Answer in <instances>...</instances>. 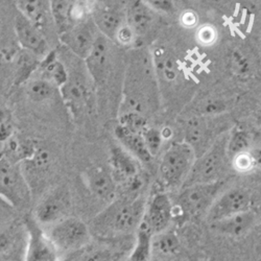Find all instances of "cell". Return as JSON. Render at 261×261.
<instances>
[{
  "label": "cell",
  "instance_id": "4316f807",
  "mask_svg": "<svg viewBox=\"0 0 261 261\" xmlns=\"http://www.w3.org/2000/svg\"><path fill=\"white\" fill-rule=\"evenodd\" d=\"M84 251L74 261H114L117 257L116 251L107 246H86Z\"/></svg>",
  "mask_w": 261,
  "mask_h": 261
},
{
  "label": "cell",
  "instance_id": "5b68a950",
  "mask_svg": "<svg viewBox=\"0 0 261 261\" xmlns=\"http://www.w3.org/2000/svg\"><path fill=\"white\" fill-rule=\"evenodd\" d=\"M60 253H74L90 243L91 231L83 221L75 217H65L54 225L48 234Z\"/></svg>",
  "mask_w": 261,
  "mask_h": 261
},
{
  "label": "cell",
  "instance_id": "7402d4cb",
  "mask_svg": "<svg viewBox=\"0 0 261 261\" xmlns=\"http://www.w3.org/2000/svg\"><path fill=\"white\" fill-rule=\"evenodd\" d=\"M108 63V45L103 36H98L94 46L87 57V64L95 80L101 79Z\"/></svg>",
  "mask_w": 261,
  "mask_h": 261
},
{
  "label": "cell",
  "instance_id": "9a60e30c",
  "mask_svg": "<svg viewBox=\"0 0 261 261\" xmlns=\"http://www.w3.org/2000/svg\"><path fill=\"white\" fill-rule=\"evenodd\" d=\"M214 128H209L207 121L199 117L191 119L186 125L185 141L193 148L195 155H202L220 136H214Z\"/></svg>",
  "mask_w": 261,
  "mask_h": 261
},
{
  "label": "cell",
  "instance_id": "d6986e66",
  "mask_svg": "<svg viewBox=\"0 0 261 261\" xmlns=\"http://www.w3.org/2000/svg\"><path fill=\"white\" fill-rule=\"evenodd\" d=\"M63 95L76 114L81 112L83 107L87 106L88 90L85 83L77 76H68L63 85Z\"/></svg>",
  "mask_w": 261,
  "mask_h": 261
},
{
  "label": "cell",
  "instance_id": "44dd1931",
  "mask_svg": "<svg viewBox=\"0 0 261 261\" xmlns=\"http://www.w3.org/2000/svg\"><path fill=\"white\" fill-rule=\"evenodd\" d=\"M94 24L103 36L112 39L116 38L122 27L119 14L110 8H101L95 11Z\"/></svg>",
  "mask_w": 261,
  "mask_h": 261
},
{
  "label": "cell",
  "instance_id": "cb8c5ba5",
  "mask_svg": "<svg viewBox=\"0 0 261 261\" xmlns=\"http://www.w3.org/2000/svg\"><path fill=\"white\" fill-rule=\"evenodd\" d=\"M250 144V135L244 127L235 125L231 128L230 132H228L227 148L231 160H233L235 157L239 155L247 153Z\"/></svg>",
  "mask_w": 261,
  "mask_h": 261
},
{
  "label": "cell",
  "instance_id": "e0dca14e",
  "mask_svg": "<svg viewBox=\"0 0 261 261\" xmlns=\"http://www.w3.org/2000/svg\"><path fill=\"white\" fill-rule=\"evenodd\" d=\"M115 136L120 145L124 147L128 153L132 154L138 161L142 163H149L153 160L154 157L148 151L141 133L132 132L120 123L115 127Z\"/></svg>",
  "mask_w": 261,
  "mask_h": 261
},
{
  "label": "cell",
  "instance_id": "f546056e",
  "mask_svg": "<svg viewBox=\"0 0 261 261\" xmlns=\"http://www.w3.org/2000/svg\"><path fill=\"white\" fill-rule=\"evenodd\" d=\"M145 145L153 157H156L161 150L163 143V134L155 127H146L141 133Z\"/></svg>",
  "mask_w": 261,
  "mask_h": 261
},
{
  "label": "cell",
  "instance_id": "6da1fadb",
  "mask_svg": "<svg viewBox=\"0 0 261 261\" xmlns=\"http://www.w3.org/2000/svg\"><path fill=\"white\" fill-rule=\"evenodd\" d=\"M145 202L140 195H127L113 200L92 222L90 231L100 238L112 239L136 233L145 212Z\"/></svg>",
  "mask_w": 261,
  "mask_h": 261
},
{
  "label": "cell",
  "instance_id": "d6a6232c",
  "mask_svg": "<svg viewBox=\"0 0 261 261\" xmlns=\"http://www.w3.org/2000/svg\"><path fill=\"white\" fill-rule=\"evenodd\" d=\"M14 235L9 231L0 232V258L8 255L14 246Z\"/></svg>",
  "mask_w": 261,
  "mask_h": 261
},
{
  "label": "cell",
  "instance_id": "3957f363",
  "mask_svg": "<svg viewBox=\"0 0 261 261\" xmlns=\"http://www.w3.org/2000/svg\"><path fill=\"white\" fill-rule=\"evenodd\" d=\"M197 159L193 148L186 141L172 142L164 151L159 165V177L168 188H181Z\"/></svg>",
  "mask_w": 261,
  "mask_h": 261
},
{
  "label": "cell",
  "instance_id": "2e32d148",
  "mask_svg": "<svg viewBox=\"0 0 261 261\" xmlns=\"http://www.w3.org/2000/svg\"><path fill=\"white\" fill-rule=\"evenodd\" d=\"M87 185L100 200L111 203L116 194V184L112 172L102 167H94L87 172Z\"/></svg>",
  "mask_w": 261,
  "mask_h": 261
},
{
  "label": "cell",
  "instance_id": "7a4b0ae2",
  "mask_svg": "<svg viewBox=\"0 0 261 261\" xmlns=\"http://www.w3.org/2000/svg\"><path fill=\"white\" fill-rule=\"evenodd\" d=\"M227 140L228 132H225L197 157L183 186L226 180L231 161Z\"/></svg>",
  "mask_w": 261,
  "mask_h": 261
},
{
  "label": "cell",
  "instance_id": "30bf717a",
  "mask_svg": "<svg viewBox=\"0 0 261 261\" xmlns=\"http://www.w3.org/2000/svg\"><path fill=\"white\" fill-rule=\"evenodd\" d=\"M173 217V205L166 192H156L145 207L143 220L154 234L168 229Z\"/></svg>",
  "mask_w": 261,
  "mask_h": 261
},
{
  "label": "cell",
  "instance_id": "f1b7e54d",
  "mask_svg": "<svg viewBox=\"0 0 261 261\" xmlns=\"http://www.w3.org/2000/svg\"><path fill=\"white\" fill-rule=\"evenodd\" d=\"M37 64V56L30 50L23 49L21 53L18 54L17 57V77L18 81H24L29 77L32 71L35 69Z\"/></svg>",
  "mask_w": 261,
  "mask_h": 261
},
{
  "label": "cell",
  "instance_id": "8fae6325",
  "mask_svg": "<svg viewBox=\"0 0 261 261\" xmlns=\"http://www.w3.org/2000/svg\"><path fill=\"white\" fill-rule=\"evenodd\" d=\"M98 36L95 35V29L89 22H81L71 25L64 34V42L75 55L82 58L88 57L94 46Z\"/></svg>",
  "mask_w": 261,
  "mask_h": 261
},
{
  "label": "cell",
  "instance_id": "e575fe53",
  "mask_svg": "<svg viewBox=\"0 0 261 261\" xmlns=\"http://www.w3.org/2000/svg\"><path fill=\"white\" fill-rule=\"evenodd\" d=\"M255 121H256L257 126L261 129V107L258 109V111L256 112V115H255Z\"/></svg>",
  "mask_w": 261,
  "mask_h": 261
},
{
  "label": "cell",
  "instance_id": "277c9868",
  "mask_svg": "<svg viewBox=\"0 0 261 261\" xmlns=\"http://www.w3.org/2000/svg\"><path fill=\"white\" fill-rule=\"evenodd\" d=\"M227 180L212 183H199L180 188L176 205L188 220L206 217L214 201L223 192Z\"/></svg>",
  "mask_w": 261,
  "mask_h": 261
},
{
  "label": "cell",
  "instance_id": "836d02e7",
  "mask_svg": "<svg viewBox=\"0 0 261 261\" xmlns=\"http://www.w3.org/2000/svg\"><path fill=\"white\" fill-rule=\"evenodd\" d=\"M135 34L133 32V30L129 28V25L127 24V27H124L122 25L116 36V38L121 42V43H124V44H126V43H130V41L133 40Z\"/></svg>",
  "mask_w": 261,
  "mask_h": 261
},
{
  "label": "cell",
  "instance_id": "52a82bcc",
  "mask_svg": "<svg viewBox=\"0 0 261 261\" xmlns=\"http://www.w3.org/2000/svg\"><path fill=\"white\" fill-rule=\"evenodd\" d=\"M251 192L243 187H233L223 191L209 209L206 221L211 224L229 216L251 209Z\"/></svg>",
  "mask_w": 261,
  "mask_h": 261
},
{
  "label": "cell",
  "instance_id": "d4e9b609",
  "mask_svg": "<svg viewBox=\"0 0 261 261\" xmlns=\"http://www.w3.org/2000/svg\"><path fill=\"white\" fill-rule=\"evenodd\" d=\"M56 84L47 79H36L28 84L27 94L34 102H43L49 100L56 93Z\"/></svg>",
  "mask_w": 261,
  "mask_h": 261
},
{
  "label": "cell",
  "instance_id": "8992f818",
  "mask_svg": "<svg viewBox=\"0 0 261 261\" xmlns=\"http://www.w3.org/2000/svg\"><path fill=\"white\" fill-rule=\"evenodd\" d=\"M7 158L0 156V197L15 208H22L30 201L29 184L20 168Z\"/></svg>",
  "mask_w": 261,
  "mask_h": 261
},
{
  "label": "cell",
  "instance_id": "484cf974",
  "mask_svg": "<svg viewBox=\"0 0 261 261\" xmlns=\"http://www.w3.org/2000/svg\"><path fill=\"white\" fill-rule=\"evenodd\" d=\"M22 14L40 30V25L46 23L47 6L45 0H20Z\"/></svg>",
  "mask_w": 261,
  "mask_h": 261
},
{
  "label": "cell",
  "instance_id": "7c38bea8",
  "mask_svg": "<svg viewBox=\"0 0 261 261\" xmlns=\"http://www.w3.org/2000/svg\"><path fill=\"white\" fill-rule=\"evenodd\" d=\"M15 30L19 43L24 49L32 51L36 56L45 55L47 45L44 38L40 30L23 14L16 17Z\"/></svg>",
  "mask_w": 261,
  "mask_h": 261
},
{
  "label": "cell",
  "instance_id": "5bb4252c",
  "mask_svg": "<svg viewBox=\"0 0 261 261\" xmlns=\"http://www.w3.org/2000/svg\"><path fill=\"white\" fill-rule=\"evenodd\" d=\"M256 213L252 209H249L209 225L216 233L237 238L246 235L252 229L256 223Z\"/></svg>",
  "mask_w": 261,
  "mask_h": 261
},
{
  "label": "cell",
  "instance_id": "4dcf8cb0",
  "mask_svg": "<svg viewBox=\"0 0 261 261\" xmlns=\"http://www.w3.org/2000/svg\"><path fill=\"white\" fill-rule=\"evenodd\" d=\"M14 135L12 116L8 109L0 102V142H7Z\"/></svg>",
  "mask_w": 261,
  "mask_h": 261
},
{
  "label": "cell",
  "instance_id": "603a6c76",
  "mask_svg": "<svg viewBox=\"0 0 261 261\" xmlns=\"http://www.w3.org/2000/svg\"><path fill=\"white\" fill-rule=\"evenodd\" d=\"M180 249L178 235L170 230L156 233L153 236V253L159 256L170 257L176 255Z\"/></svg>",
  "mask_w": 261,
  "mask_h": 261
},
{
  "label": "cell",
  "instance_id": "ffe728a7",
  "mask_svg": "<svg viewBox=\"0 0 261 261\" xmlns=\"http://www.w3.org/2000/svg\"><path fill=\"white\" fill-rule=\"evenodd\" d=\"M153 24V12L143 2L136 0L128 11V25L135 35H144Z\"/></svg>",
  "mask_w": 261,
  "mask_h": 261
},
{
  "label": "cell",
  "instance_id": "4fadbf2b",
  "mask_svg": "<svg viewBox=\"0 0 261 261\" xmlns=\"http://www.w3.org/2000/svg\"><path fill=\"white\" fill-rule=\"evenodd\" d=\"M138 160L128 151L119 146H113L110 151L111 172L118 183H127L138 177Z\"/></svg>",
  "mask_w": 261,
  "mask_h": 261
},
{
  "label": "cell",
  "instance_id": "ac0fdd59",
  "mask_svg": "<svg viewBox=\"0 0 261 261\" xmlns=\"http://www.w3.org/2000/svg\"><path fill=\"white\" fill-rule=\"evenodd\" d=\"M154 232L142 219L135 235V243L130 250L128 261H149L153 255Z\"/></svg>",
  "mask_w": 261,
  "mask_h": 261
},
{
  "label": "cell",
  "instance_id": "ba28073f",
  "mask_svg": "<svg viewBox=\"0 0 261 261\" xmlns=\"http://www.w3.org/2000/svg\"><path fill=\"white\" fill-rule=\"evenodd\" d=\"M27 230L29 238L25 261H58L60 254L56 246L36 220L27 222Z\"/></svg>",
  "mask_w": 261,
  "mask_h": 261
},
{
  "label": "cell",
  "instance_id": "9c48e42d",
  "mask_svg": "<svg viewBox=\"0 0 261 261\" xmlns=\"http://www.w3.org/2000/svg\"><path fill=\"white\" fill-rule=\"evenodd\" d=\"M70 207L68 191L63 188L49 193L35 210V220L39 225H55L66 217Z\"/></svg>",
  "mask_w": 261,
  "mask_h": 261
},
{
  "label": "cell",
  "instance_id": "83f0119b",
  "mask_svg": "<svg viewBox=\"0 0 261 261\" xmlns=\"http://www.w3.org/2000/svg\"><path fill=\"white\" fill-rule=\"evenodd\" d=\"M229 66L233 74L239 79H247L253 71L250 59L242 50H233L229 57Z\"/></svg>",
  "mask_w": 261,
  "mask_h": 261
},
{
  "label": "cell",
  "instance_id": "1f68e13d",
  "mask_svg": "<svg viewBox=\"0 0 261 261\" xmlns=\"http://www.w3.org/2000/svg\"><path fill=\"white\" fill-rule=\"evenodd\" d=\"M143 2L151 10L160 13L173 14L176 12V6L173 0H143Z\"/></svg>",
  "mask_w": 261,
  "mask_h": 261
}]
</instances>
